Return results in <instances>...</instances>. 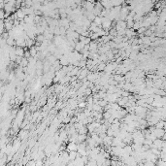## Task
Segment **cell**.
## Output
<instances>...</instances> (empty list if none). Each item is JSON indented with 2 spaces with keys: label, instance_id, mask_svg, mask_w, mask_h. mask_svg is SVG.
<instances>
[{
  "label": "cell",
  "instance_id": "obj_1",
  "mask_svg": "<svg viewBox=\"0 0 166 166\" xmlns=\"http://www.w3.org/2000/svg\"><path fill=\"white\" fill-rule=\"evenodd\" d=\"M152 133L154 134L157 138H161L162 135L165 134V131H164V128H154Z\"/></svg>",
  "mask_w": 166,
  "mask_h": 166
},
{
  "label": "cell",
  "instance_id": "obj_2",
  "mask_svg": "<svg viewBox=\"0 0 166 166\" xmlns=\"http://www.w3.org/2000/svg\"><path fill=\"white\" fill-rule=\"evenodd\" d=\"M15 53H16V55H17L23 56V55H24V49H23V47L17 46L16 48H15Z\"/></svg>",
  "mask_w": 166,
  "mask_h": 166
},
{
  "label": "cell",
  "instance_id": "obj_3",
  "mask_svg": "<svg viewBox=\"0 0 166 166\" xmlns=\"http://www.w3.org/2000/svg\"><path fill=\"white\" fill-rule=\"evenodd\" d=\"M15 14H16L17 18H18V20H22V19H23V18L25 17V15H24V13H23V11L22 9H18V11H17Z\"/></svg>",
  "mask_w": 166,
  "mask_h": 166
},
{
  "label": "cell",
  "instance_id": "obj_4",
  "mask_svg": "<svg viewBox=\"0 0 166 166\" xmlns=\"http://www.w3.org/2000/svg\"><path fill=\"white\" fill-rule=\"evenodd\" d=\"M67 151H77V143L74 142H70L67 146Z\"/></svg>",
  "mask_w": 166,
  "mask_h": 166
},
{
  "label": "cell",
  "instance_id": "obj_5",
  "mask_svg": "<svg viewBox=\"0 0 166 166\" xmlns=\"http://www.w3.org/2000/svg\"><path fill=\"white\" fill-rule=\"evenodd\" d=\"M28 51H29V53H30V55H31V56H33V57L37 55V50H36V48H35V46H34V45H33L32 47H30Z\"/></svg>",
  "mask_w": 166,
  "mask_h": 166
},
{
  "label": "cell",
  "instance_id": "obj_6",
  "mask_svg": "<svg viewBox=\"0 0 166 166\" xmlns=\"http://www.w3.org/2000/svg\"><path fill=\"white\" fill-rule=\"evenodd\" d=\"M87 138L86 134H78V143H81V142H84Z\"/></svg>",
  "mask_w": 166,
  "mask_h": 166
},
{
  "label": "cell",
  "instance_id": "obj_7",
  "mask_svg": "<svg viewBox=\"0 0 166 166\" xmlns=\"http://www.w3.org/2000/svg\"><path fill=\"white\" fill-rule=\"evenodd\" d=\"M102 115H103V118H104V120H108V119L110 118L111 116H112V114H111L109 111L107 110L106 112H104V113H103Z\"/></svg>",
  "mask_w": 166,
  "mask_h": 166
},
{
  "label": "cell",
  "instance_id": "obj_8",
  "mask_svg": "<svg viewBox=\"0 0 166 166\" xmlns=\"http://www.w3.org/2000/svg\"><path fill=\"white\" fill-rule=\"evenodd\" d=\"M5 18V11L3 9H0V19H4Z\"/></svg>",
  "mask_w": 166,
  "mask_h": 166
},
{
  "label": "cell",
  "instance_id": "obj_9",
  "mask_svg": "<svg viewBox=\"0 0 166 166\" xmlns=\"http://www.w3.org/2000/svg\"><path fill=\"white\" fill-rule=\"evenodd\" d=\"M62 120H63L62 121H63L64 123H68V122H70V120H71V119H70V117H67V116H66V117H64Z\"/></svg>",
  "mask_w": 166,
  "mask_h": 166
},
{
  "label": "cell",
  "instance_id": "obj_10",
  "mask_svg": "<svg viewBox=\"0 0 166 166\" xmlns=\"http://www.w3.org/2000/svg\"><path fill=\"white\" fill-rule=\"evenodd\" d=\"M84 114L86 115V117H89V116H91V113H90V111L88 110V109H86V110L84 111Z\"/></svg>",
  "mask_w": 166,
  "mask_h": 166
},
{
  "label": "cell",
  "instance_id": "obj_11",
  "mask_svg": "<svg viewBox=\"0 0 166 166\" xmlns=\"http://www.w3.org/2000/svg\"><path fill=\"white\" fill-rule=\"evenodd\" d=\"M78 107H80V108H84V107H86V103H85V102H81V103L78 105Z\"/></svg>",
  "mask_w": 166,
  "mask_h": 166
}]
</instances>
